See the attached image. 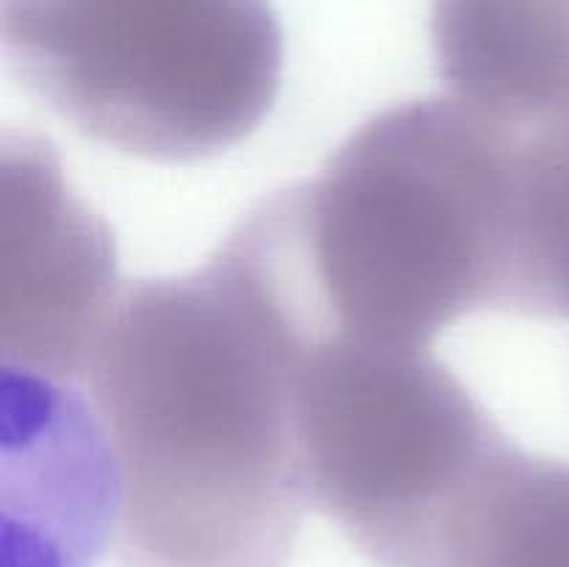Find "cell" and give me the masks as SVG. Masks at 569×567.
I'll list each match as a JSON object with an SVG mask.
<instances>
[{"label": "cell", "instance_id": "obj_1", "mask_svg": "<svg viewBox=\"0 0 569 567\" xmlns=\"http://www.w3.org/2000/svg\"><path fill=\"white\" fill-rule=\"evenodd\" d=\"M306 328L248 217L203 270L126 287L87 370L142 567H272L309 487Z\"/></svg>", "mask_w": 569, "mask_h": 567}, {"label": "cell", "instance_id": "obj_2", "mask_svg": "<svg viewBox=\"0 0 569 567\" xmlns=\"http://www.w3.org/2000/svg\"><path fill=\"white\" fill-rule=\"evenodd\" d=\"M520 150L522 133L459 98L409 100L289 187L315 331L431 350L459 317L511 315Z\"/></svg>", "mask_w": 569, "mask_h": 567}, {"label": "cell", "instance_id": "obj_3", "mask_svg": "<svg viewBox=\"0 0 569 567\" xmlns=\"http://www.w3.org/2000/svg\"><path fill=\"white\" fill-rule=\"evenodd\" d=\"M309 498L383 561L470 548L520 445L431 350L309 331L298 359Z\"/></svg>", "mask_w": 569, "mask_h": 567}, {"label": "cell", "instance_id": "obj_4", "mask_svg": "<svg viewBox=\"0 0 569 567\" xmlns=\"http://www.w3.org/2000/svg\"><path fill=\"white\" fill-rule=\"evenodd\" d=\"M114 242L37 139L3 150V370L87 376L120 304Z\"/></svg>", "mask_w": 569, "mask_h": 567}, {"label": "cell", "instance_id": "obj_5", "mask_svg": "<svg viewBox=\"0 0 569 567\" xmlns=\"http://www.w3.org/2000/svg\"><path fill=\"white\" fill-rule=\"evenodd\" d=\"M511 315L569 320V115L522 133L520 256Z\"/></svg>", "mask_w": 569, "mask_h": 567}]
</instances>
